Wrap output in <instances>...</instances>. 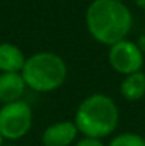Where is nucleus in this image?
Segmentation results:
<instances>
[{"label":"nucleus","mask_w":145,"mask_h":146,"mask_svg":"<svg viewBox=\"0 0 145 146\" xmlns=\"http://www.w3.org/2000/svg\"><path fill=\"white\" fill-rule=\"evenodd\" d=\"M26 82L20 72H0V104L20 101L26 92Z\"/></svg>","instance_id":"7"},{"label":"nucleus","mask_w":145,"mask_h":146,"mask_svg":"<svg viewBox=\"0 0 145 146\" xmlns=\"http://www.w3.org/2000/svg\"><path fill=\"white\" fill-rule=\"evenodd\" d=\"M120 91L127 101H140L145 95V72L138 71L125 75L120 85Z\"/></svg>","instance_id":"9"},{"label":"nucleus","mask_w":145,"mask_h":146,"mask_svg":"<svg viewBox=\"0 0 145 146\" xmlns=\"http://www.w3.org/2000/svg\"><path fill=\"white\" fill-rule=\"evenodd\" d=\"M3 141H4V139H3V136H1V133H0V146H3Z\"/></svg>","instance_id":"12"},{"label":"nucleus","mask_w":145,"mask_h":146,"mask_svg":"<svg viewBox=\"0 0 145 146\" xmlns=\"http://www.w3.org/2000/svg\"><path fill=\"white\" fill-rule=\"evenodd\" d=\"M33 125L31 106L20 99L0 106V133L6 141H19L24 138Z\"/></svg>","instance_id":"4"},{"label":"nucleus","mask_w":145,"mask_h":146,"mask_svg":"<svg viewBox=\"0 0 145 146\" xmlns=\"http://www.w3.org/2000/svg\"><path fill=\"white\" fill-rule=\"evenodd\" d=\"M86 26L96 41L111 47L127 38L134 17L121 0H93L86 11Z\"/></svg>","instance_id":"1"},{"label":"nucleus","mask_w":145,"mask_h":146,"mask_svg":"<svg viewBox=\"0 0 145 146\" xmlns=\"http://www.w3.org/2000/svg\"><path fill=\"white\" fill-rule=\"evenodd\" d=\"M120 111L111 97L96 92L86 98L77 108L74 123L78 132L87 138L102 139L118 126Z\"/></svg>","instance_id":"2"},{"label":"nucleus","mask_w":145,"mask_h":146,"mask_svg":"<svg viewBox=\"0 0 145 146\" xmlns=\"http://www.w3.org/2000/svg\"><path fill=\"white\" fill-rule=\"evenodd\" d=\"M26 55L13 43H0V72H21Z\"/></svg>","instance_id":"8"},{"label":"nucleus","mask_w":145,"mask_h":146,"mask_svg":"<svg viewBox=\"0 0 145 146\" xmlns=\"http://www.w3.org/2000/svg\"><path fill=\"white\" fill-rule=\"evenodd\" d=\"M107 146H145V138L140 133L124 132L114 136Z\"/></svg>","instance_id":"10"},{"label":"nucleus","mask_w":145,"mask_h":146,"mask_svg":"<svg viewBox=\"0 0 145 146\" xmlns=\"http://www.w3.org/2000/svg\"><path fill=\"white\" fill-rule=\"evenodd\" d=\"M20 74L27 88L43 94L51 92L65 82L67 64L55 52L40 51L26 58Z\"/></svg>","instance_id":"3"},{"label":"nucleus","mask_w":145,"mask_h":146,"mask_svg":"<svg viewBox=\"0 0 145 146\" xmlns=\"http://www.w3.org/2000/svg\"><path fill=\"white\" fill-rule=\"evenodd\" d=\"M78 129L74 121H60L48 125L41 135L43 146H71L76 142Z\"/></svg>","instance_id":"6"},{"label":"nucleus","mask_w":145,"mask_h":146,"mask_svg":"<svg viewBox=\"0 0 145 146\" xmlns=\"http://www.w3.org/2000/svg\"><path fill=\"white\" fill-rule=\"evenodd\" d=\"M144 61V52L140 46L127 38L112 44L108 50V62L111 68L124 77L142 71Z\"/></svg>","instance_id":"5"},{"label":"nucleus","mask_w":145,"mask_h":146,"mask_svg":"<svg viewBox=\"0 0 145 146\" xmlns=\"http://www.w3.org/2000/svg\"><path fill=\"white\" fill-rule=\"evenodd\" d=\"M74 146H107V145H104V142H102L101 139L83 136L81 139H78V141L76 142V145Z\"/></svg>","instance_id":"11"}]
</instances>
